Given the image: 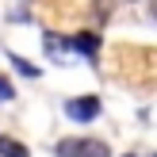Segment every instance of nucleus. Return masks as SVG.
<instances>
[{
    "instance_id": "1",
    "label": "nucleus",
    "mask_w": 157,
    "mask_h": 157,
    "mask_svg": "<svg viewBox=\"0 0 157 157\" xmlns=\"http://www.w3.org/2000/svg\"><path fill=\"white\" fill-rule=\"evenodd\" d=\"M42 50H46V58L58 61V65H73V61H81L73 38H61V35H54V31H46V35H42Z\"/></svg>"
},
{
    "instance_id": "2",
    "label": "nucleus",
    "mask_w": 157,
    "mask_h": 157,
    "mask_svg": "<svg viewBox=\"0 0 157 157\" xmlns=\"http://www.w3.org/2000/svg\"><path fill=\"white\" fill-rule=\"evenodd\" d=\"M58 157H111L100 138H65L58 142Z\"/></svg>"
},
{
    "instance_id": "3",
    "label": "nucleus",
    "mask_w": 157,
    "mask_h": 157,
    "mask_svg": "<svg viewBox=\"0 0 157 157\" xmlns=\"http://www.w3.org/2000/svg\"><path fill=\"white\" fill-rule=\"evenodd\" d=\"M65 115H69L73 123H92V119L100 115V100H96V96H73V100L65 104Z\"/></svg>"
},
{
    "instance_id": "4",
    "label": "nucleus",
    "mask_w": 157,
    "mask_h": 157,
    "mask_svg": "<svg viewBox=\"0 0 157 157\" xmlns=\"http://www.w3.org/2000/svg\"><path fill=\"white\" fill-rule=\"evenodd\" d=\"M73 46H77V54H81V58H88V61H96V50H100V38H96V35H88V31H84V35H77V38H73Z\"/></svg>"
},
{
    "instance_id": "5",
    "label": "nucleus",
    "mask_w": 157,
    "mask_h": 157,
    "mask_svg": "<svg viewBox=\"0 0 157 157\" xmlns=\"http://www.w3.org/2000/svg\"><path fill=\"white\" fill-rule=\"evenodd\" d=\"M0 157H31L27 146H19L15 138H0Z\"/></svg>"
},
{
    "instance_id": "6",
    "label": "nucleus",
    "mask_w": 157,
    "mask_h": 157,
    "mask_svg": "<svg viewBox=\"0 0 157 157\" xmlns=\"http://www.w3.org/2000/svg\"><path fill=\"white\" fill-rule=\"evenodd\" d=\"M12 65H15V69H19V73H23V77H38V69H35V65H31V61H23V58H19V54H12Z\"/></svg>"
},
{
    "instance_id": "7",
    "label": "nucleus",
    "mask_w": 157,
    "mask_h": 157,
    "mask_svg": "<svg viewBox=\"0 0 157 157\" xmlns=\"http://www.w3.org/2000/svg\"><path fill=\"white\" fill-rule=\"evenodd\" d=\"M8 100H15V88H12V81L0 73V104H8Z\"/></svg>"
},
{
    "instance_id": "8",
    "label": "nucleus",
    "mask_w": 157,
    "mask_h": 157,
    "mask_svg": "<svg viewBox=\"0 0 157 157\" xmlns=\"http://www.w3.org/2000/svg\"><path fill=\"white\" fill-rule=\"evenodd\" d=\"M150 12H153V19H157V0H150Z\"/></svg>"
},
{
    "instance_id": "9",
    "label": "nucleus",
    "mask_w": 157,
    "mask_h": 157,
    "mask_svg": "<svg viewBox=\"0 0 157 157\" xmlns=\"http://www.w3.org/2000/svg\"><path fill=\"white\" fill-rule=\"evenodd\" d=\"M127 157H134V153H127Z\"/></svg>"
}]
</instances>
